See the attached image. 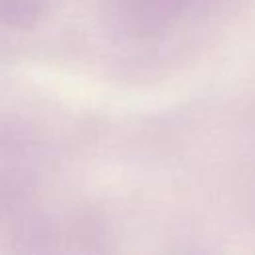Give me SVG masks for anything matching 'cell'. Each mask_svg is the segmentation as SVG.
<instances>
[{
	"label": "cell",
	"mask_w": 255,
	"mask_h": 255,
	"mask_svg": "<svg viewBox=\"0 0 255 255\" xmlns=\"http://www.w3.org/2000/svg\"><path fill=\"white\" fill-rule=\"evenodd\" d=\"M108 16L120 26L143 30L167 14L173 0H102Z\"/></svg>",
	"instance_id": "6da1fadb"
},
{
	"label": "cell",
	"mask_w": 255,
	"mask_h": 255,
	"mask_svg": "<svg viewBox=\"0 0 255 255\" xmlns=\"http://www.w3.org/2000/svg\"><path fill=\"white\" fill-rule=\"evenodd\" d=\"M44 10V0H0V22L6 26H30Z\"/></svg>",
	"instance_id": "7a4b0ae2"
}]
</instances>
